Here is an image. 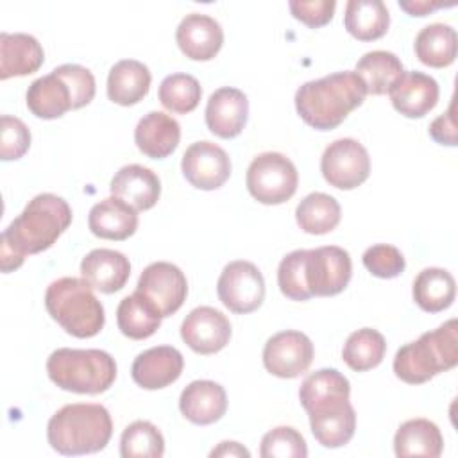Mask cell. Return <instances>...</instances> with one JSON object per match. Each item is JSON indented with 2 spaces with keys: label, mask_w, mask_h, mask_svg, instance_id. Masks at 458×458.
Instances as JSON below:
<instances>
[{
  "label": "cell",
  "mask_w": 458,
  "mask_h": 458,
  "mask_svg": "<svg viewBox=\"0 0 458 458\" xmlns=\"http://www.w3.org/2000/svg\"><path fill=\"white\" fill-rule=\"evenodd\" d=\"M70 224L72 209L63 197L36 195L0 236L2 272L7 274L21 267L27 254L50 249Z\"/></svg>",
  "instance_id": "cell-1"
},
{
  "label": "cell",
  "mask_w": 458,
  "mask_h": 458,
  "mask_svg": "<svg viewBox=\"0 0 458 458\" xmlns=\"http://www.w3.org/2000/svg\"><path fill=\"white\" fill-rule=\"evenodd\" d=\"M367 88L356 72L345 70L308 81L295 91V109L313 129L331 131L360 107Z\"/></svg>",
  "instance_id": "cell-2"
},
{
  "label": "cell",
  "mask_w": 458,
  "mask_h": 458,
  "mask_svg": "<svg viewBox=\"0 0 458 458\" xmlns=\"http://www.w3.org/2000/svg\"><path fill=\"white\" fill-rule=\"evenodd\" d=\"M113 435V420L106 406L73 403L57 410L47 426L52 449L66 456L102 451Z\"/></svg>",
  "instance_id": "cell-3"
},
{
  "label": "cell",
  "mask_w": 458,
  "mask_h": 458,
  "mask_svg": "<svg viewBox=\"0 0 458 458\" xmlns=\"http://www.w3.org/2000/svg\"><path fill=\"white\" fill-rule=\"evenodd\" d=\"M458 363V324L449 318L419 340L403 345L394 358L395 376L408 385H420Z\"/></svg>",
  "instance_id": "cell-4"
},
{
  "label": "cell",
  "mask_w": 458,
  "mask_h": 458,
  "mask_svg": "<svg viewBox=\"0 0 458 458\" xmlns=\"http://www.w3.org/2000/svg\"><path fill=\"white\" fill-rule=\"evenodd\" d=\"M48 315L72 336L91 338L104 327V306L86 279L59 277L45 292Z\"/></svg>",
  "instance_id": "cell-5"
},
{
  "label": "cell",
  "mask_w": 458,
  "mask_h": 458,
  "mask_svg": "<svg viewBox=\"0 0 458 458\" xmlns=\"http://www.w3.org/2000/svg\"><path fill=\"white\" fill-rule=\"evenodd\" d=\"M47 374L66 392L95 395L114 383L116 363L109 352L100 349L61 347L48 356Z\"/></svg>",
  "instance_id": "cell-6"
},
{
  "label": "cell",
  "mask_w": 458,
  "mask_h": 458,
  "mask_svg": "<svg viewBox=\"0 0 458 458\" xmlns=\"http://www.w3.org/2000/svg\"><path fill=\"white\" fill-rule=\"evenodd\" d=\"M245 184L258 202L276 206L293 197L299 184V174L295 165L284 154L263 152L250 161Z\"/></svg>",
  "instance_id": "cell-7"
},
{
  "label": "cell",
  "mask_w": 458,
  "mask_h": 458,
  "mask_svg": "<svg viewBox=\"0 0 458 458\" xmlns=\"http://www.w3.org/2000/svg\"><path fill=\"white\" fill-rule=\"evenodd\" d=\"M306 284L311 297H331L345 290L352 276L351 256L345 249L326 245L306 250Z\"/></svg>",
  "instance_id": "cell-8"
},
{
  "label": "cell",
  "mask_w": 458,
  "mask_h": 458,
  "mask_svg": "<svg viewBox=\"0 0 458 458\" xmlns=\"http://www.w3.org/2000/svg\"><path fill=\"white\" fill-rule=\"evenodd\" d=\"M320 172L324 179L338 190L358 188L370 174L369 152L354 138L335 140L322 154Z\"/></svg>",
  "instance_id": "cell-9"
},
{
  "label": "cell",
  "mask_w": 458,
  "mask_h": 458,
  "mask_svg": "<svg viewBox=\"0 0 458 458\" xmlns=\"http://www.w3.org/2000/svg\"><path fill=\"white\" fill-rule=\"evenodd\" d=\"M216 293L229 311L242 315L250 313L258 310L265 299L263 274L250 261H231L218 277Z\"/></svg>",
  "instance_id": "cell-10"
},
{
  "label": "cell",
  "mask_w": 458,
  "mask_h": 458,
  "mask_svg": "<svg viewBox=\"0 0 458 458\" xmlns=\"http://www.w3.org/2000/svg\"><path fill=\"white\" fill-rule=\"evenodd\" d=\"M313 361V344L301 331H281L263 347V365L277 377L293 379L306 372Z\"/></svg>",
  "instance_id": "cell-11"
},
{
  "label": "cell",
  "mask_w": 458,
  "mask_h": 458,
  "mask_svg": "<svg viewBox=\"0 0 458 458\" xmlns=\"http://www.w3.org/2000/svg\"><path fill=\"white\" fill-rule=\"evenodd\" d=\"M136 290L150 299L163 317H170L186 301L188 281L177 265L156 261L143 268Z\"/></svg>",
  "instance_id": "cell-12"
},
{
  "label": "cell",
  "mask_w": 458,
  "mask_h": 458,
  "mask_svg": "<svg viewBox=\"0 0 458 458\" xmlns=\"http://www.w3.org/2000/svg\"><path fill=\"white\" fill-rule=\"evenodd\" d=\"M181 170L191 186L209 191L220 188L229 179L231 159L222 147L202 140L186 148L182 154Z\"/></svg>",
  "instance_id": "cell-13"
},
{
  "label": "cell",
  "mask_w": 458,
  "mask_h": 458,
  "mask_svg": "<svg viewBox=\"0 0 458 458\" xmlns=\"http://www.w3.org/2000/svg\"><path fill=\"white\" fill-rule=\"evenodd\" d=\"M315 440L329 449L349 444L356 429V411L349 397H331L308 410Z\"/></svg>",
  "instance_id": "cell-14"
},
{
  "label": "cell",
  "mask_w": 458,
  "mask_h": 458,
  "mask_svg": "<svg viewBox=\"0 0 458 458\" xmlns=\"http://www.w3.org/2000/svg\"><path fill=\"white\" fill-rule=\"evenodd\" d=\"M181 338L197 354H215L229 344L231 322L222 311L211 306H199L182 320Z\"/></svg>",
  "instance_id": "cell-15"
},
{
  "label": "cell",
  "mask_w": 458,
  "mask_h": 458,
  "mask_svg": "<svg viewBox=\"0 0 458 458\" xmlns=\"http://www.w3.org/2000/svg\"><path fill=\"white\" fill-rule=\"evenodd\" d=\"M184 367L182 354L172 345L150 347L136 356L131 367L134 383L145 390H159L179 379Z\"/></svg>",
  "instance_id": "cell-16"
},
{
  "label": "cell",
  "mask_w": 458,
  "mask_h": 458,
  "mask_svg": "<svg viewBox=\"0 0 458 458\" xmlns=\"http://www.w3.org/2000/svg\"><path fill=\"white\" fill-rule=\"evenodd\" d=\"M175 41L186 57L209 61L222 48L224 30L215 18L202 13H190L177 25Z\"/></svg>",
  "instance_id": "cell-17"
},
{
  "label": "cell",
  "mask_w": 458,
  "mask_h": 458,
  "mask_svg": "<svg viewBox=\"0 0 458 458\" xmlns=\"http://www.w3.org/2000/svg\"><path fill=\"white\" fill-rule=\"evenodd\" d=\"M206 125L208 129L224 140L238 136L249 116L247 95L238 88H218L211 93L206 106Z\"/></svg>",
  "instance_id": "cell-18"
},
{
  "label": "cell",
  "mask_w": 458,
  "mask_h": 458,
  "mask_svg": "<svg viewBox=\"0 0 458 458\" xmlns=\"http://www.w3.org/2000/svg\"><path fill=\"white\" fill-rule=\"evenodd\" d=\"M395 111L406 118H422L438 102V82L422 72H403L388 91Z\"/></svg>",
  "instance_id": "cell-19"
},
{
  "label": "cell",
  "mask_w": 458,
  "mask_h": 458,
  "mask_svg": "<svg viewBox=\"0 0 458 458\" xmlns=\"http://www.w3.org/2000/svg\"><path fill=\"white\" fill-rule=\"evenodd\" d=\"M109 190L136 211H147L159 200L161 181L157 174L147 166L125 165L111 179Z\"/></svg>",
  "instance_id": "cell-20"
},
{
  "label": "cell",
  "mask_w": 458,
  "mask_h": 458,
  "mask_svg": "<svg viewBox=\"0 0 458 458\" xmlns=\"http://www.w3.org/2000/svg\"><path fill=\"white\" fill-rule=\"evenodd\" d=\"M179 410L193 424L208 426L220 420L227 410V395L222 385L209 379L191 381L179 397Z\"/></svg>",
  "instance_id": "cell-21"
},
{
  "label": "cell",
  "mask_w": 458,
  "mask_h": 458,
  "mask_svg": "<svg viewBox=\"0 0 458 458\" xmlns=\"http://www.w3.org/2000/svg\"><path fill=\"white\" fill-rule=\"evenodd\" d=\"M81 274L95 290L114 293L125 286L131 263L125 254L113 249H93L81 261Z\"/></svg>",
  "instance_id": "cell-22"
},
{
  "label": "cell",
  "mask_w": 458,
  "mask_h": 458,
  "mask_svg": "<svg viewBox=\"0 0 458 458\" xmlns=\"http://www.w3.org/2000/svg\"><path fill=\"white\" fill-rule=\"evenodd\" d=\"M181 140V125L163 111H150L140 118L134 129V143L147 157L163 159L170 156Z\"/></svg>",
  "instance_id": "cell-23"
},
{
  "label": "cell",
  "mask_w": 458,
  "mask_h": 458,
  "mask_svg": "<svg viewBox=\"0 0 458 458\" xmlns=\"http://www.w3.org/2000/svg\"><path fill=\"white\" fill-rule=\"evenodd\" d=\"M45 52L39 41L25 32L0 34V79L30 75L39 70Z\"/></svg>",
  "instance_id": "cell-24"
},
{
  "label": "cell",
  "mask_w": 458,
  "mask_h": 458,
  "mask_svg": "<svg viewBox=\"0 0 458 458\" xmlns=\"http://www.w3.org/2000/svg\"><path fill=\"white\" fill-rule=\"evenodd\" d=\"M88 227L104 240H127L138 229V213L131 204L111 195L89 209Z\"/></svg>",
  "instance_id": "cell-25"
},
{
  "label": "cell",
  "mask_w": 458,
  "mask_h": 458,
  "mask_svg": "<svg viewBox=\"0 0 458 458\" xmlns=\"http://www.w3.org/2000/svg\"><path fill=\"white\" fill-rule=\"evenodd\" d=\"M29 111L43 120H54L73 109V95L68 82L57 73L50 72L36 79L25 95Z\"/></svg>",
  "instance_id": "cell-26"
},
{
  "label": "cell",
  "mask_w": 458,
  "mask_h": 458,
  "mask_svg": "<svg viewBox=\"0 0 458 458\" xmlns=\"http://www.w3.org/2000/svg\"><path fill=\"white\" fill-rule=\"evenodd\" d=\"M152 75L141 61L122 59L107 75V97L120 106H134L148 93Z\"/></svg>",
  "instance_id": "cell-27"
},
{
  "label": "cell",
  "mask_w": 458,
  "mask_h": 458,
  "mask_svg": "<svg viewBox=\"0 0 458 458\" xmlns=\"http://www.w3.org/2000/svg\"><path fill=\"white\" fill-rule=\"evenodd\" d=\"M163 315L156 304L141 292L123 297L116 308V324L122 335L132 340H145L152 336L161 326Z\"/></svg>",
  "instance_id": "cell-28"
},
{
  "label": "cell",
  "mask_w": 458,
  "mask_h": 458,
  "mask_svg": "<svg viewBox=\"0 0 458 458\" xmlns=\"http://www.w3.org/2000/svg\"><path fill=\"white\" fill-rule=\"evenodd\" d=\"M444 449V438L438 426L428 419H411L403 422L394 437L395 456H428L438 458Z\"/></svg>",
  "instance_id": "cell-29"
},
{
  "label": "cell",
  "mask_w": 458,
  "mask_h": 458,
  "mask_svg": "<svg viewBox=\"0 0 458 458\" xmlns=\"http://www.w3.org/2000/svg\"><path fill=\"white\" fill-rule=\"evenodd\" d=\"M344 25L360 41H374L386 34L390 14L381 0H349L345 4Z\"/></svg>",
  "instance_id": "cell-30"
},
{
  "label": "cell",
  "mask_w": 458,
  "mask_h": 458,
  "mask_svg": "<svg viewBox=\"0 0 458 458\" xmlns=\"http://www.w3.org/2000/svg\"><path fill=\"white\" fill-rule=\"evenodd\" d=\"M419 61L431 68H445L454 63L458 36L451 25L431 23L420 29L413 43Z\"/></svg>",
  "instance_id": "cell-31"
},
{
  "label": "cell",
  "mask_w": 458,
  "mask_h": 458,
  "mask_svg": "<svg viewBox=\"0 0 458 458\" xmlns=\"http://www.w3.org/2000/svg\"><path fill=\"white\" fill-rule=\"evenodd\" d=\"M413 301L428 313L447 310L456 297V281L451 272L437 267L424 268L413 281Z\"/></svg>",
  "instance_id": "cell-32"
},
{
  "label": "cell",
  "mask_w": 458,
  "mask_h": 458,
  "mask_svg": "<svg viewBox=\"0 0 458 458\" xmlns=\"http://www.w3.org/2000/svg\"><path fill=\"white\" fill-rule=\"evenodd\" d=\"M354 72L363 81L367 93L385 95L403 75L404 68L395 54L386 50H372L360 57Z\"/></svg>",
  "instance_id": "cell-33"
},
{
  "label": "cell",
  "mask_w": 458,
  "mask_h": 458,
  "mask_svg": "<svg viewBox=\"0 0 458 458\" xmlns=\"http://www.w3.org/2000/svg\"><path fill=\"white\" fill-rule=\"evenodd\" d=\"M340 216L342 211L336 199L322 191L306 195L295 209V220L308 234L331 233L340 224Z\"/></svg>",
  "instance_id": "cell-34"
},
{
  "label": "cell",
  "mask_w": 458,
  "mask_h": 458,
  "mask_svg": "<svg viewBox=\"0 0 458 458\" xmlns=\"http://www.w3.org/2000/svg\"><path fill=\"white\" fill-rule=\"evenodd\" d=\"M386 352L383 335L372 327H361L349 335L342 349V360L356 372L377 367Z\"/></svg>",
  "instance_id": "cell-35"
},
{
  "label": "cell",
  "mask_w": 458,
  "mask_h": 458,
  "mask_svg": "<svg viewBox=\"0 0 458 458\" xmlns=\"http://www.w3.org/2000/svg\"><path fill=\"white\" fill-rule=\"evenodd\" d=\"M157 97L165 109L177 114H186L199 106L202 88L190 73H172L161 81Z\"/></svg>",
  "instance_id": "cell-36"
},
{
  "label": "cell",
  "mask_w": 458,
  "mask_h": 458,
  "mask_svg": "<svg viewBox=\"0 0 458 458\" xmlns=\"http://www.w3.org/2000/svg\"><path fill=\"white\" fill-rule=\"evenodd\" d=\"M349 395H351L349 379L336 369H320L310 374L299 388V399L306 411L326 399L349 397Z\"/></svg>",
  "instance_id": "cell-37"
},
{
  "label": "cell",
  "mask_w": 458,
  "mask_h": 458,
  "mask_svg": "<svg viewBox=\"0 0 458 458\" xmlns=\"http://www.w3.org/2000/svg\"><path fill=\"white\" fill-rule=\"evenodd\" d=\"M165 453V438L161 431L148 420H134L120 438L122 458H161Z\"/></svg>",
  "instance_id": "cell-38"
},
{
  "label": "cell",
  "mask_w": 458,
  "mask_h": 458,
  "mask_svg": "<svg viewBox=\"0 0 458 458\" xmlns=\"http://www.w3.org/2000/svg\"><path fill=\"white\" fill-rule=\"evenodd\" d=\"M304 263H306V249H297L286 254L279 263L277 284L281 293L292 301L311 299V293L306 284Z\"/></svg>",
  "instance_id": "cell-39"
},
{
  "label": "cell",
  "mask_w": 458,
  "mask_h": 458,
  "mask_svg": "<svg viewBox=\"0 0 458 458\" xmlns=\"http://www.w3.org/2000/svg\"><path fill=\"white\" fill-rule=\"evenodd\" d=\"M259 454L263 458H306L304 437L290 426H277L263 435Z\"/></svg>",
  "instance_id": "cell-40"
},
{
  "label": "cell",
  "mask_w": 458,
  "mask_h": 458,
  "mask_svg": "<svg viewBox=\"0 0 458 458\" xmlns=\"http://www.w3.org/2000/svg\"><path fill=\"white\" fill-rule=\"evenodd\" d=\"M361 261L372 276L381 277V279L397 277L399 274H403V270L406 267V261H404V256L401 254V250L388 243H376V245L369 247L363 252Z\"/></svg>",
  "instance_id": "cell-41"
},
{
  "label": "cell",
  "mask_w": 458,
  "mask_h": 458,
  "mask_svg": "<svg viewBox=\"0 0 458 458\" xmlns=\"http://www.w3.org/2000/svg\"><path fill=\"white\" fill-rule=\"evenodd\" d=\"M0 129V157L4 161L20 159L30 147V131L16 116L2 114Z\"/></svg>",
  "instance_id": "cell-42"
},
{
  "label": "cell",
  "mask_w": 458,
  "mask_h": 458,
  "mask_svg": "<svg viewBox=\"0 0 458 458\" xmlns=\"http://www.w3.org/2000/svg\"><path fill=\"white\" fill-rule=\"evenodd\" d=\"M70 86L73 95V109L88 106L95 97V77L93 73L81 64H61L54 68Z\"/></svg>",
  "instance_id": "cell-43"
},
{
  "label": "cell",
  "mask_w": 458,
  "mask_h": 458,
  "mask_svg": "<svg viewBox=\"0 0 458 458\" xmlns=\"http://www.w3.org/2000/svg\"><path fill=\"white\" fill-rule=\"evenodd\" d=\"M288 7L295 20L302 21L311 29H318L331 21L336 9V2L335 0H311V2L292 0Z\"/></svg>",
  "instance_id": "cell-44"
},
{
  "label": "cell",
  "mask_w": 458,
  "mask_h": 458,
  "mask_svg": "<svg viewBox=\"0 0 458 458\" xmlns=\"http://www.w3.org/2000/svg\"><path fill=\"white\" fill-rule=\"evenodd\" d=\"M429 136L440 145H449V147L456 145L458 136H456V122H454V102H451L449 109L444 114H440L431 122Z\"/></svg>",
  "instance_id": "cell-45"
},
{
  "label": "cell",
  "mask_w": 458,
  "mask_h": 458,
  "mask_svg": "<svg viewBox=\"0 0 458 458\" xmlns=\"http://www.w3.org/2000/svg\"><path fill=\"white\" fill-rule=\"evenodd\" d=\"M453 4L445 5L442 2H426V0H411V2H399V7L404 9L408 14L411 16H426L429 14L431 11L435 9H440V7H451Z\"/></svg>",
  "instance_id": "cell-46"
},
{
  "label": "cell",
  "mask_w": 458,
  "mask_h": 458,
  "mask_svg": "<svg viewBox=\"0 0 458 458\" xmlns=\"http://www.w3.org/2000/svg\"><path fill=\"white\" fill-rule=\"evenodd\" d=\"M209 456H213V458L215 456H245V458H249L250 453H249V449H245L238 442H220V445L215 447L209 453Z\"/></svg>",
  "instance_id": "cell-47"
}]
</instances>
